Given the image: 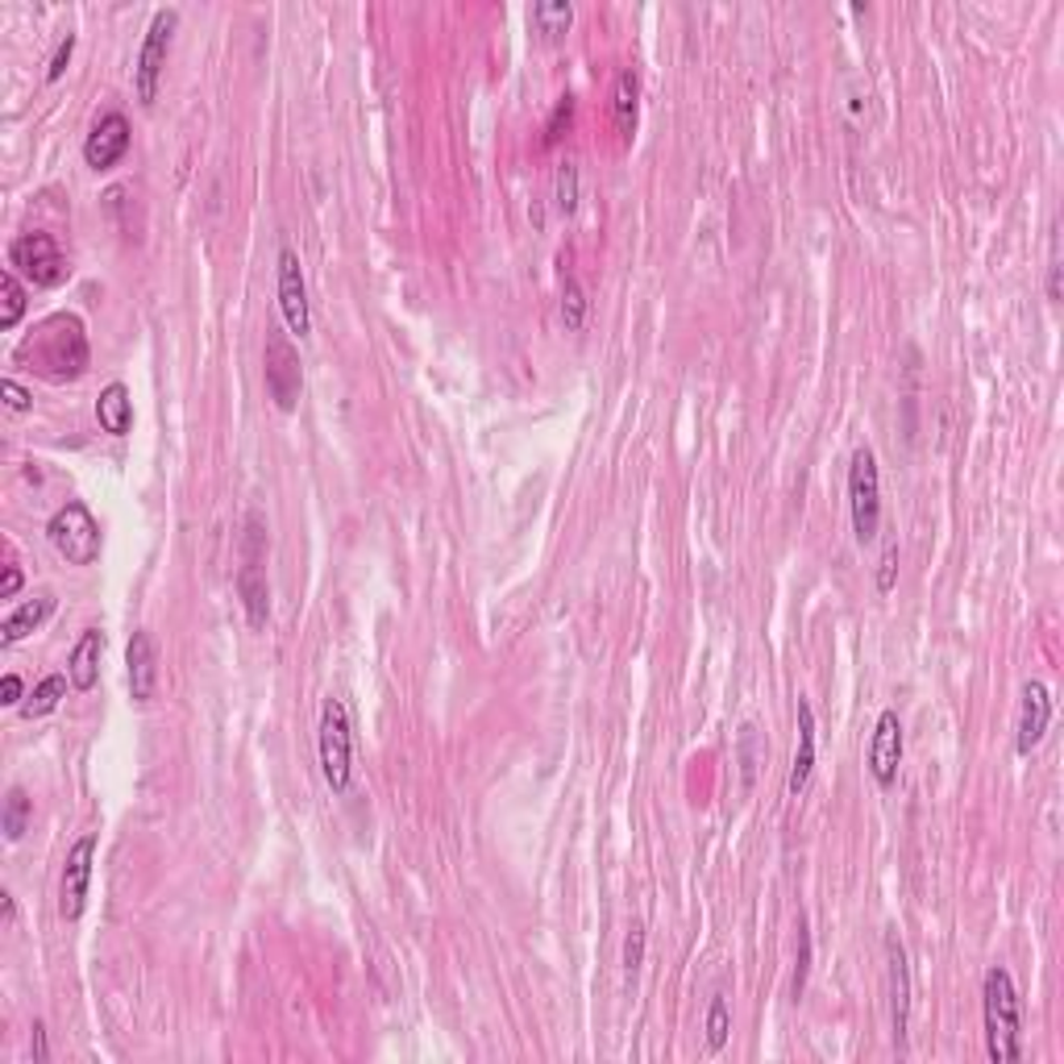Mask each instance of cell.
<instances>
[{
  "label": "cell",
  "mask_w": 1064,
  "mask_h": 1064,
  "mask_svg": "<svg viewBox=\"0 0 1064 1064\" xmlns=\"http://www.w3.org/2000/svg\"><path fill=\"white\" fill-rule=\"evenodd\" d=\"M17 358L33 362L47 379H80L83 366H88V334H83V320L71 312L42 320L33 337L21 346Z\"/></svg>",
  "instance_id": "cell-1"
},
{
  "label": "cell",
  "mask_w": 1064,
  "mask_h": 1064,
  "mask_svg": "<svg viewBox=\"0 0 1064 1064\" xmlns=\"http://www.w3.org/2000/svg\"><path fill=\"white\" fill-rule=\"evenodd\" d=\"M985 1048L994 1064H1015L1023 1056V1006H1018L1015 977L994 965L982 982Z\"/></svg>",
  "instance_id": "cell-2"
},
{
  "label": "cell",
  "mask_w": 1064,
  "mask_h": 1064,
  "mask_svg": "<svg viewBox=\"0 0 1064 1064\" xmlns=\"http://www.w3.org/2000/svg\"><path fill=\"white\" fill-rule=\"evenodd\" d=\"M238 595L246 607L250 628H267L270 620V583H267V520L250 511L246 533H241V566H238Z\"/></svg>",
  "instance_id": "cell-3"
},
{
  "label": "cell",
  "mask_w": 1064,
  "mask_h": 1064,
  "mask_svg": "<svg viewBox=\"0 0 1064 1064\" xmlns=\"http://www.w3.org/2000/svg\"><path fill=\"white\" fill-rule=\"evenodd\" d=\"M320 774L329 782L334 795H346L354 778V732H350V707L346 699L329 695L320 707V732H317Z\"/></svg>",
  "instance_id": "cell-4"
},
{
  "label": "cell",
  "mask_w": 1064,
  "mask_h": 1064,
  "mask_svg": "<svg viewBox=\"0 0 1064 1064\" xmlns=\"http://www.w3.org/2000/svg\"><path fill=\"white\" fill-rule=\"evenodd\" d=\"M848 511H853L857 540L869 545L882 533V470H877V454L869 445H861L848 461Z\"/></svg>",
  "instance_id": "cell-5"
},
{
  "label": "cell",
  "mask_w": 1064,
  "mask_h": 1064,
  "mask_svg": "<svg viewBox=\"0 0 1064 1064\" xmlns=\"http://www.w3.org/2000/svg\"><path fill=\"white\" fill-rule=\"evenodd\" d=\"M47 537L71 566H92L100 557V525H96V516L80 499H67L63 508L50 516Z\"/></svg>",
  "instance_id": "cell-6"
},
{
  "label": "cell",
  "mask_w": 1064,
  "mask_h": 1064,
  "mask_svg": "<svg viewBox=\"0 0 1064 1064\" xmlns=\"http://www.w3.org/2000/svg\"><path fill=\"white\" fill-rule=\"evenodd\" d=\"M262 379H267V396L275 399L279 412H296L304 391V370H300V350L287 341L279 325L267 329V350H262Z\"/></svg>",
  "instance_id": "cell-7"
},
{
  "label": "cell",
  "mask_w": 1064,
  "mask_h": 1064,
  "mask_svg": "<svg viewBox=\"0 0 1064 1064\" xmlns=\"http://www.w3.org/2000/svg\"><path fill=\"white\" fill-rule=\"evenodd\" d=\"M176 26H179V9H159V13L150 17V30H146L142 38L138 63H133V88H138V100H142V105H155V96H159V80H162V67H167V54H171Z\"/></svg>",
  "instance_id": "cell-8"
},
{
  "label": "cell",
  "mask_w": 1064,
  "mask_h": 1064,
  "mask_svg": "<svg viewBox=\"0 0 1064 1064\" xmlns=\"http://www.w3.org/2000/svg\"><path fill=\"white\" fill-rule=\"evenodd\" d=\"M9 267L21 270L26 279H33L38 287H54L59 279H63V250H59V241L50 238V233H21V238L9 246Z\"/></svg>",
  "instance_id": "cell-9"
},
{
  "label": "cell",
  "mask_w": 1064,
  "mask_h": 1064,
  "mask_svg": "<svg viewBox=\"0 0 1064 1064\" xmlns=\"http://www.w3.org/2000/svg\"><path fill=\"white\" fill-rule=\"evenodd\" d=\"M275 284H279V312H284L287 329L291 334L308 337L312 329V304H308V279H304L300 255L284 246L279 250V262H275Z\"/></svg>",
  "instance_id": "cell-10"
},
{
  "label": "cell",
  "mask_w": 1064,
  "mask_h": 1064,
  "mask_svg": "<svg viewBox=\"0 0 1064 1064\" xmlns=\"http://www.w3.org/2000/svg\"><path fill=\"white\" fill-rule=\"evenodd\" d=\"M92 861H96V836L83 832L80 841L67 848L63 882H59V915L67 923H76L88 903V886H92Z\"/></svg>",
  "instance_id": "cell-11"
},
{
  "label": "cell",
  "mask_w": 1064,
  "mask_h": 1064,
  "mask_svg": "<svg viewBox=\"0 0 1064 1064\" xmlns=\"http://www.w3.org/2000/svg\"><path fill=\"white\" fill-rule=\"evenodd\" d=\"M886 973H889V1027H894V1044H906V1027H911V961L898 932H886Z\"/></svg>",
  "instance_id": "cell-12"
},
{
  "label": "cell",
  "mask_w": 1064,
  "mask_h": 1064,
  "mask_svg": "<svg viewBox=\"0 0 1064 1064\" xmlns=\"http://www.w3.org/2000/svg\"><path fill=\"white\" fill-rule=\"evenodd\" d=\"M898 765H903V719L894 707L877 715L874 740H869V774L882 790H889L898 782Z\"/></svg>",
  "instance_id": "cell-13"
},
{
  "label": "cell",
  "mask_w": 1064,
  "mask_h": 1064,
  "mask_svg": "<svg viewBox=\"0 0 1064 1064\" xmlns=\"http://www.w3.org/2000/svg\"><path fill=\"white\" fill-rule=\"evenodd\" d=\"M129 142H133V129H129L126 112L112 109L92 126L88 142H83V159H88L92 171H109V167H117V162L126 159Z\"/></svg>",
  "instance_id": "cell-14"
},
{
  "label": "cell",
  "mask_w": 1064,
  "mask_h": 1064,
  "mask_svg": "<svg viewBox=\"0 0 1064 1064\" xmlns=\"http://www.w3.org/2000/svg\"><path fill=\"white\" fill-rule=\"evenodd\" d=\"M1052 724V690L1040 678L1023 683V707H1018V728H1015V748L1018 757H1032L1044 732Z\"/></svg>",
  "instance_id": "cell-15"
},
{
  "label": "cell",
  "mask_w": 1064,
  "mask_h": 1064,
  "mask_svg": "<svg viewBox=\"0 0 1064 1064\" xmlns=\"http://www.w3.org/2000/svg\"><path fill=\"white\" fill-rule=\"evenodd\" d=\"M126 666H129V699L133 703L155 699V686H159V649H155V636L146 633V628H138V633L129 636Z\"/></svg>",
  "instance_id": "cell-16"
},
{
  "label": "cell",
  "mask_w": 1064,
  "mask_h": 1064,
  "mask_svg": "<svg viewBox=\"0 0 1064 1064\" xmlns=\"http://www.w3.org/2000/svg\"><path fill=\"white\" fill-rule=\"evenodd\" d=\"M100 657H105V633L100 628H88V633L76 640V649H71V662H67V678H71V686L76 690H96V683H100Z\"/></svg>",
  "instance_id": "cell-17"
},
{
  "label": "cell",
  "mask_w": 1064,
  "mask_h": 1064,
  "mask_svg": "<svg viewBox=\"0 0 1064 1064\" xmlns=\"http://www.w3.org/2000/svg\"><path fill=\"white\" fill-rule=\"evenodd\" d=\"M811 769H815V712H811V703L798 695V748H795V765H790V778H786V790L795 798L807 790Z\"/></svg>",
  "instance_id": "cell-18"
},
{
  "label": "cell",
  "mask_w": 1064,
  "mask_h": 1064,
  "mask_svg": "<svg viewBox=\"0 0 1064 1064\" xmlns=\"http://www.w3.org/2000/svg\"><path fill=\"white\" fill-rule=\"evenodd\" d=\"M96 420L100 429L112 432V437H126L133 429V396H129L126 382H109L100 399H96Z\"/></svg>",
  "instance_id": "cell-19"
},
{
  "label": "cell",
  "mask_w": 1064,
  "mask_h": 1064,
  "mask_svg": "<svg viewBox=\"0 0 1064 1064\" xmlns=\"http://www.w3.org/2000/svg\"><path fill=\"white\" fill-rule=\"evenodd\" d=\"M50 611H54V595H33L30 604H21L17 611L4 616V624H0V640H4V645H17L21 636H30L33 628H42V620H47Z\"/></svg>",
  "instance_id": "cell-20"
},
{
  "label": "cell",
  "mask_w": 1064,
  "mask_h": 1064,
  "mask_svg": "<svg viewBox=\"0 0 1064 1064\" xmlns=\"http://www.w3.org/2000/svg\"><path fill=\"white\" fill-rule=\"evenodd\" d=\"M611 109H616V129H620L624 138H633V133H636V112H640V80H636V71H628V67H624L620 76H616Z\"/></svg>",
  "instance_id": "cell-21"
},
{
  "label": "cell",
  "mask_w": 1064,
  "mask_h": 1064,
  "mask_svg": "<svg viewBox=\"0 0 1064 1064\" xmlns=\"http://www.w3.org/2000/svg\"><path fill=\"white\" fill-rule=\"evenodd\" d=\"M528 21L537 26V33H545V38H557V33L570 30L574 4H570V0H540V4H533V9H528Z\"/></svg>",
  "instance_id": "cell-22"
},
{
  "label": "cell",
  "mask_w": 1064,
  "mask_h": 1064,
  "mask_svg": "<svg viewBox=\"0 0 1064 1064\" xmlns=\"http://www.w3.org/2000/svg\"><path fill=\"white\" fill-rule=\"evenodd\" d=\"M67 683L71 678H63V674H47L42 683L33 686V695L26 703H21V715L26 719H38V715H50L54 707H59V699L67 695Z\"/></svg>",
  "instance_id": "cell-23"
},
{
  "label": "cell",
  "mask_w": 1064,
  "mask_h": 1064,
  "mask_svg": "<svg viewBox=\"0 0 1064 1064\" xmlns=\"http://www.w3.org/2000/svg\"><path fill=\"white\" fill-rule=\"evenodd\" d=\"M30 811H33L30 795H26L21 786H9V795H4V824H0L9 844H17L21 836H26V827H30Z\"/></svg>",
  "instance_id": "cell-24"
},
{
  "label": "cell",
  "mask_w": 1064,
  "mask_h": 1064,
  "mask_svg": "<svg viewBox=\"0 0 1064 1064\" xmlns=\"http://www.w3.org/2000/svg\"><path fill=\"white\" fill-rule=\"evenodd\" d=\"M561 325H566L570 334H578V329L587 325V291H583V284L574 279L570 270L561 275Z\"/></svg>",
  "instance_id": "cell-25"
},
{
  "label": "cell",
  "mask_w": 1064,
  "mask_h": 1064,
  "mask_svg": "<svg viewBox=\"0 0 1064 1064\" xmlns=\"http://www.w3.org/2000/svg\"><path fill=\"white\" fill-rule=\"evenodd\" d=\"M0 291H4V308H0V329H17V320L26 312V287L17 279V270L9 267L0 275Z\"/></svg>",
  "instance_id": "cell-26"
},
{
  "label": "cell",
  "mask_w": 1064,
  "mask_h": 1064,
  "mask_svg": "<svg viewBox=\"0 0 1064 1064\" xmlns=\"http://www.w3.org/2000/svg\"><path fill=\"white\" fill-rule=\"evenodd\" d=\"M728 1032H732L728 998H724V994H715L712 1011H707V1048H712V1052L724 1048V1044H728Z\"/></svg>",
  "instance_id": "cell-27"
},
{
  "label": "cell",
  "mask_w": 1064,
  "mask_h": 1064,
  "mask_svg": "<svg viewBox=\"0 0 1064 1064\" xmlns=\"http://www.w3.org/2000/svg\"><path fill=\"white\" fill-rule=\"evenodd\" d=\"M554 200H557V212H566V217L578 208V167H574V162H561V167H557Z\"/></svg>",
  "instance_id": "cell-28"
},
{
  "label": "cell",
  "mask_w": 1064,
  "mask_h": 1064,
  "mask_svg": "<svg viewBox=\"0 0 1064 1064\" xmlns=\"http://www.w3.org/2000/svg\"><path fill=\"white\" fill-rule=\"evenodd\" d=\"M640 961H645V927L633 923V927H628V939H624V977H628V982L640 973Z\"/></svg>",
  "instance_id": "cell-29"
},
{
  "label": "cell",
  "mask_w": 1064,
  "mask_h": 1064,
  "mask_svg": "<svg viewBox=\"0 0 1064 1064\" xmlns=\"http://www.w3.org/2000/svg\"><path fill=\"white\" fill-rule=\"evenodd\" d=\"M894 574H898V540L889 537L886 549H882V561H877V590L882 595L894 590Z\"/></svg>",
  "instance_id": "cell-30"
},
{
  "label": "cell",
  "mask_w": 1064,
  "mask_h": 1064,
  "mask_svg": "<svg viewBox=\"0 0 1064 1064\" xmlns=\"http://www.w3.org/2000/svg\"><path fill=\"white\" fill-rule=\"evenodd\" d=\"M570 121H574V96L566 92L554 105V117H549V126H545V142L554 146L557 138H561V129H570Z\"/></svg>",
  "instance_id": "cell-31"
},
{
  "label": "cell",
  "mask_w": 1064,
  "mask_h": 1064,
  "mask_svg": "<svg viewBox=\"0 0 1064 1064\" xmlns=\"http://www.w3.org/2000/svg\"><path fill=\"white\" fill-rule=\"evenodd\" d=\"M740 762H745V786H753V774H757V728L753 724L740 728Z\"/></svg>",
  "instance_id": "cell-32"
},
{
  "label": "cell",
  "mask_w": 1064,
  "mask_h": 1064,
  "mask_svg": "<svg viewBox=\"0 0 1064 1064\" xmlns=\"http://www.w3.org/2000/svg\"><path fill=\"white\" fill-rule=\"evenodd\" d=\"M71 54H76V33H67L63 42H59V50H54V59H50V67H47V80L50 83L63 80V71L71 67Z\"/></svg>",
  "instance_id": "cell-33"
},
{
  "label": "cell",
  "mask_w": 1064,
  "mask_h": 1064,
  "mask_svg": "<svg viewBox=\"0 0 1064 1064\" xmlns=\"http://www.w3.org/2000/svg\"><path fill=\"white\" fill-rule=\"evenodd\" d=\"M0 391H4V404H9V412H30L33 399H30V391H26V387H21L17 379H4V382H0Z\"/></svg>",
  "instance_id": "cell-34"
},
{
  "label": "cell",
  "mask_w": 1064,
  "mask_h": 1064,
  "mask_svg": "<svg viewBox=\"0 0 1064 1064\" xmlns=\"http://www.w3.org/2000/svg\"><path fill=\"white\" fill-rule=\"evenodd\" d=\"M807 961H811V936H807V923H798V973H795V998L803 994L807 985Z\"/></svg>",
  "instance_id": "cell-35"
},
{
  "label": "cell",
  "mask_w": 1064,
  "mask_h": 1064,
  "mask_svg": "<svg viewBox=\"0 0 1064 1064\" xmlns=\"http://www.w3.org/2000/svg\"><path fill=\"white\" fill-rule=\"evenodd\" d=\"M30 1056H33V1064H47V1061H50V1048H47V1027H42V1023H33Z\"/></svg>",
  "instance_id": "cell-36"
},
{
  "label": "cell",
  "mask_w": 1064,
  "mask_h": 1064,
  "mask_svg": "<svg viewBox=\"0 0 1064 1064\" xmlns=\"http://www.w3.org/2000/svg\"><path fill=\"white\" fill-rule=\"evenodd\" d=\"M0 695H4V707H21V678L17 674H4V683H0Z\"/></svg>",
  "instance_id": "cell-37"
},
{
  "label": "cell",
  "mask_w": 1064,
  "mask_h": 1064,
  "mask_svg": "<svg viewBox=\"0 0 1064 1064\" xmlns=\"http://www.w3.org/2000/svg\"><path fill=\"white\" fill-rule=\"evenodd\" d=\"M21 590V570L17 566H4V587H0V599H17Z\"/></svg>",
  "instance_id": "cell-38"
},
{
  "label": "cell",
  "mask_w": 1064,
  "mask_h": 1064,
  "mask_svg": "<svg viewBox=\"0 0 1064 1064\" xmlns=\"http://www.w3.org/2000/svg\"><path fill=\"white\" fill-rule=\"evenodd\" d=\"M17 906H13V894H4V923H13Z\"/></svg>",
  "instance_id": "cell-39"
}]
</instances>
